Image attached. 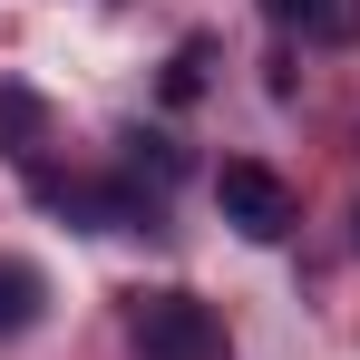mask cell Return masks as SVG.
<instances>
[{
    "instance_id": "obj_3",
    "label": "cell",
    "mask_w": 360,
    "mask_h": 360,
    "mask_svg": "<svg viewBox=\"0 0 360 360\" xmlns=\"http://www.w3.org/2000/svg\"><path fill=\"white\" fill-rule=\"evenodd\" d=\"M292 39H311V49H331V39H360V0H263Z\"/></svg>"
},
{
    "instance_id": "obj_1",
    "label": "cell",
    "mask_w": 360,
    "mask_h": 360,
    "mask_svg": "<svg viewBox=\"0 0 360 360\" xmlns=\"http://www.w3.org/2000/svg\"><path fill=\"white\" fill-rule=\"evenodd\" d=\"M136 351L146 360H234L224 351V321L195 292H146L136 302Z\"/></svg>"
},
{
    "instance_id": "obj_5",
    "label": "cell",
    "mask_w": 360,
    "mask_h": 360,
    "mask_svg": "<svg viewBox=\"0 0 360 360\" xmlns=\"http://www.w3.org/2000/svg\"><path fill=\"white\" fill-rule=\"evenodd\" d=\"M30 321H39V273L0 263V331H30Z\"/></svg>"
},
{
    "instance_id": "obj_2",
    "label": "cell",
    "mask_w": 360,
    "mask_h": 360,
    "mask_svg": "<svg viewBox=\"0 0 360 360\" xmlns=\"http://www.w3.org/2000/svg\"><path fill=\"white\" fill-rule=\"evenodd\" d=\"M214 205H224V224H234V234H253V243H283L292 234V185L273 176V166H224V176H214Z\"/></svg>"
},
{
    "instance_id": "obj_4",
    "label": "cell",
    "mask_w": 360,
    "mask_h": 360,
    "mask_svg": "<svg viewBox=\"0 0 360 360\" xmlns=\"http://www.w3.org/2000/svg\"><path fill=\"white\" fill-rule=\"evenodd\" d=\"M0 146L30 166L39 156V98H20V88H0Z\"/></svg>"
}]
</instances>
